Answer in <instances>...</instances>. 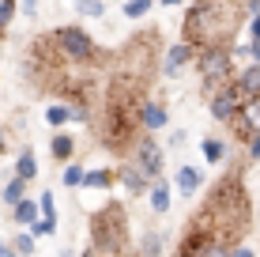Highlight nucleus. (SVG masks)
Here are the masks:
<instances>
[{"mask_svg": "<svg viewBox=\"0 0 260 257\" xmlns=\"http://www.w3.org/2000/svg\"><path fill=\"white\" fill-rule=\"evenodd\" d=\"M140 253L143 257H158V253H162V235L147 231V235H143V242H140Z\"/></svg>", "mask_w": 260, "mask_h": 257, "instance_id": "obj_24", "label": "nucleus"}, {"mask_svg": "<svg viewBox=\"0 0 260 257\" xmlns=\"http://www.w3.org/2000/svg\"><path fill=\"white\" fill-rule=\"evenodd\" d=\"M0 257H19V253L12 250V242H0Z\"/></svg>", "mask_w": 260, "mask_h": 257, "instance_id": "obj_35", "label": "nucleus"}, {"mask_svg": "<svg viewBox=\"0 0 260 257\" xmlns=\"http://www.w3.org/2000/svg\"><path fill=\"white\" fill-rule=\"evenodd\" d=\"M49 152H53V159H57V163H72V155H76V136L57 129V136L49 140Z\"/></svg>", "mask_w": 260, "mask_h": 257, "instance_id": "obj_14", "label": "nucleus"}, {"mask_svg": "<svg viewBox=\"0 0 260 257\" xmlns=\"http://www.w3.org/2000/svg\"><path fill=\"white\" fill-rule=\"evenodd\" d=\"M170 144H174V148H181V144H185V129H177L174 136H170Z\"/></svg>", "mask_w": 260, "mask_h": 257, "instance_id": "obj_33", "label": "nucleus"}, {"mask_svg": "<svg viewBox=\"0 0 260 257\" xmlns=\"http://www.w3.org/2000/svg\"><path fill=\"white\" fill-rule=\"evenodd\" d=\"M4 144H8V140H4V125H0V152H4Z\"/></svg>", "mask_w": 260, "mask_h": 257, "instance_id": "obj_37", "label": "nucleus"}, {"mask_svg": "<svg viewBox=\"0 0 260 257\" xmlns=\"http://www.w3.org/2000/svg\"><path fill=\"white\" fill-rule=\"evenodd\" d=\"M83 257H102V253H98V250H87V253H83Z\"/></svg>", "mask_w": 260, "mask_h": 257, "instance_id": "obj_38", "label": "nucleus"}, {"mask_svg": "<svg viewBox=\"0 0 260 257\" xmlns=\"http://www.w3.org/2000/svg\"><path fill=\"white\" fill-rule=\"evenodd\" d=\"M38 208H42V216H49V219H57V201H53V193H38Z\"/></svg>", "mask_w": 260, "mask_h": 257, "instance_id": "obj_28", "label": "nucleus"}, {"mask_svg": "<svg viewBox=\"0 0 260 257\" xmlns=\"http://www.w3.org/2000/svg\"><path fill=\"white\" fill-rule=\"evenodd\" d=\"M136 121L147 132H158V129H166V121H170V113H166V106L162 102H155V99H143L140 102V110H136Z\"/></svg>", "mask_w": 260, "mask_h": 257, "instance_id": "obj_8", "label": "nucleus"}, {"mask_svg": "<svg viewBox=\"0 0 260 257\" xmlns=\"http://www.w3.org/2000/svg\"><path fill=\"white\" fill-rule=\"evenodd\" d=\"M230 257H256V253L249 250V246H238V250H230Z\"/></svg>", "mask_w": 260, "mask_h": 257, "instance_id": "obj_32", "label": "nucleus"}, {"mask_svg": "<svg viewBox=\"0 0 260 257\" xmlns=\"http://www.w3.org/2000/svg\"><path fill=\"white\" fill-rule=\"evenodd\" d=\"M136 166L143 170V178L155 182L162 174V148L155 144V136H140L136 140Z\"/></svg>", "mask_w": 260, "mask_h": 257, "instance_id": "obj_6", "label": "nucleus"}, {"mask_svg": "<svg viewBox=\"0 0 260 257\" xmlns=\"http://www.w3.org/2000/svg\"><path fill=\"white\" fill-rule=\"evenodd\" d=\"M15 12H19V0H0V34H4L8 26H12Z\"/></svg>", "mask_w": 260, "mask_h": 257, "instance_id": "obj_25", "label": "nucleus"}, {"mask_svg": "<svg viewBox=\"0 0 260 257\" xmlns=\"http://www.w3.org/2000/svg\"><path fill=\"white\" fill-rule=\"evenodd\" d=\"M113 182H117V174L106 170V166H102V170H87L83 174V189H110Z\"/></svg>", "mask_w": 260, "mask_h": 257, "instance_id": "obj_18", "label": "nucleus"}, {"mask_svg": "<svg viewBox=\"0 0 260 257\" xmlns=\"http://www.w3.org/2000/svg\"><path fill=\"white\" fill-rule=\"evenodd\" d=\"M241 102H245V99L238 95L234 79H230V83H222L219 91H211V118H215V121H222V125H234Z\"/></svg>", "mask_w": 260, "mask_h": 257, "instance_id": "obj_5", "label": "nucleus"}, {"mask_svg": "<svg viewBox=\"0 0 260 257\" xmlns=\"http://www.w3.org/2000/svg\"><path fill=\"white\" fill-rule=\"evenodd\" d=\"M196 68H200L204 87L219 91L222 83L234 79V53H230V46H204L196 49Z\"/></svg>", "mask_w": 260, "mask_h": 257, "instance_id": "obj_3", "label": "nucleus"}, {"mask_svg": "<svg viewBox=\"0 0 260 257\" xmlns=\"http://www.w3.org/2000/svg\"><path fill=\"white\" fill-rule=\"evenodd\" d=\"M49 42L64 61H94L98 57L94 38L83 31V26H57V31L49 34Z\"/></svg>", "mask_w": 260, "mask_h": 257, "instance_id": "obj_4", "label": "nucleus"}, {"mask_svg": "<svg viewBox=\"0 0 260 257\" xmlns=\"http://www.w3.org/2000/svg\"><path fill=\"white\" fill-rule=\"evenodd\" d=\"M12 219H15V223H19V227H34V223H38V219H42L38 197H23L19 205L12 208Z\"/></svg>", "mask_w": 260, "mask_h": 257, "instance_id": "obj_12", "label": "nucleus"}, {"mask_svg": "<svg viewBox=\"0 0 260 257\" xmlns=\"http://www.w3.org/2000/svg\"><path fill=\"white\" fill-rule=\"evenodd\" d=\"M249 42H260V12L249 15Z\"/></svg>", "mask_w": 260, "mask_h": 257, "instance_id": "obj_29", "label": "nucleus"}, {"mask_svg": "<svg viewBox=\"0 0 260 257\" xmlns=\"http://www.w3.org/2000/svg\"><path fill=\"white\" fill-rule=\"evenodd\" d=\"M234 87H238V95L241 99H260V65H249V68H241V72L234 76Z\"/></svg>", "mask_w": 260, "mask_h": 257, "instance_id": "obj_10", "label": "nucleus"}, {"mask_svg": "<svg viewBox=\"0 0 260 257\" xmlns=\"http://www.w3.org/2000/svg\"><path fill=\"white\" fill-rule=\"evenodd\" d=\"M12 250L19 253V257H34L38 242H34V235H30V231H23V235H15V238H12Z\"/></svg>", "mask_w": 260, "mask_h": 257, "instance_id": "obj_23", "label": "nucleus"}, {"mask_svg": "<svg viewBox=\"0 0 260 257\" xmlns=\"http://www.w3.org/2000/svg\"><path fill=\"white\" fill-rule=\"evenodd\" d=\"M147 197H151V212H155V216H166L170 212V182L155 178L151 189H147Z\"/></svg>", "mask_w": 260, "mask_h": 257, "instance_id": "obj_15", "label": "nucleus"}, {"mask_svg": "<svg viewBox=\"0 0 260 257\" xmlns=\"http://www.w3.org/2000/svg\"><path fill=\"white\" fill-rule=\"evenodd\" d=\"M241 4H245V12H249V15H256V12H260V0H241Z\"/></svg>", "mask_w": 260, "mask_h": 257, "instance_id": "obj_34", "label": "nucleus"}, {"mask_svg": "<svg viewBox=\"0 0 260 257\" xmlns=\"http://www.w3.org/2000/svg\"><path fill=\"white\" fill-rule=\"evenodd\" d=\"M23 12H26V19H34L38 15V0H23Z\"/></svg>", "mask_w": 260, "mask_h": 257, "instance_id": "obj_31", "label": "nucleus"}, {"mask_svg": "<svg viewBox=\"0 0 260 257\" xmlns=\"http://www.w3.org/2000/svg\"><path fill=\"white\" fill-rule=\"evenodd\" d=\"M60 257H72V253H68V250H64V253H60Z\"/></svg>", "mask_w": 260, "mask_h": 257, "instance_id": "obj_39", "label": "nucleus"}, {"mask_svg": "<svg viewBox=\"0 0 260 257\" xmlns=\"http://www.w3.org/2000/svg\"><path fill=\"white\" fill-rule=\"evenodd\" d=\"M26 231H30L34 238H46V235H57V219H49V216H42L38 223L34 227H26Z\"/></svg>", "mask_w": 260, "mask_h": 257, "instance_id": "obj_26", "label": "nucleus"}, {"mask_svg": "<svg viewBox=\"0 0 260 257\" xmlns=\"http://www.w3.org/2000/svg\"><path fill=\"white\" fill-rule=\"evenodd\" d=\"M249 159H260V132L249 136Z\"/></svg>", "mask_w": 260, "mask_h": 257, "instance_id": "obj_30", "label": "nucleus"}, {"mask_svg": "<svg viewBox=\"0 0 260 257\" xmlns=\"http://www.w3.org/2000/svg\"><path fill=\"white\" fill-rule=\"evenodd\" d=\"M241 12L245 4L241 0H196L185 15V42L196 49L204 46H226V38L238 31Z\"/></svg>", "mask_w": 260, "mask_h": 257, "instance_id": "obj_1", "label": "nucleus"}, {"mask_svg": "<svg viewBox=\"0 0 260 257\" xmlns=\"http://www.w3.org/2000/svg\"><path fill=\"white\" fill-rule=\"evenodd\" d=\"M200 155L208 159V163H222V159H226V144H222L219 136H204L200 140Z\"/></svg>", "mask_w": 260, "mask_h": 257, "instance_id": "obj_19", "label": "nucleus"}, {"mask_svg": "<svg viewBox=\"0 0 260 257\" xmlns=\"http://www.w3.org/2000/svg\"><path fill=\"white\" fill-rule=\"evenodd\" d=\"M113 174H117V178H121V185H124V189H128V193H136V197H140V193H147V178H143V170H140L136 163L113 166Z\"/></svg>", "mask_w": 260, "mask_h": 257, "instance_id": "obj_11", "label": "nucleus"}, {"mask_svg": "<svg viewBox=\"0 0 260 257\" xmlns=\"http://www.w3.org/2000/svg\"><path fill=\"white\" fill-rule=\"evenodd\" d=\"M234 129L241 132V140H249V136H256V132H260V99L241 102V110L234 118Z\"/></svg>", "mask_w": 260, "mask_h": 257, "instance_id": "obj_9", "label": "nucleus"}, {"mask_svg": "<svg viewBox=\"0 0 260 257\" xmlns=\"http://www.w3.org/2000/svg\"><path fill=\"white\" fill-rule=\"evenodd\" d=\"M200 185H204V174L196 170V166H189V163L177 166V193H181V197H192Z\"/></svg>", "mask_w": 260, "mask_h": 257, "instance_id": "obj_13", "label": "nucleus"}, {"mask_svg": "<svg viewBox=\"0 0 260 257\" xmlns=\"http://www.w3.org/2000/svg\"><path fill=\"white\" fill-rule=\"evenodd\" d=\"M46 121L53 129H64L68 121H76V110H72L68 102H53V106H46Z\"/></svg>", "mask_w": 260, "mask_h": 257, "instance_id": "obj_17", "label": "nucleus"}, {"mask_svg": "<svg viewBox=\"0 0 260 257\" xmlns=\"http://www.w3.org/2000/svg\"><path fill=\"white\" fill-rule=\"evenodd\" d=\"M83 166H76V163H64V185H72V189H76V185H83Z\"/></svg>", "mask_w": 260, "mask_h": 257, "instance_id": "obj_27", "label": "nucleus"}, {"mask_svg": "<svg viewBox=\"0 0 260 257\" xmlns=\"http://www.w3.org/2000/svg\"><path fill=\"white\" fill-rule=\"evenodd\" d=\"M189 61H196V46H189V42H174V46L166 49V61H162V76L166 79H174L177 72H181L185 65H189Z\"/></svg>", "mask_w": 260, "mask_h": 257, "instance_id": "obj_7", "label": "nucleus"}, {"mask_svg": "<svg viewBox=\"0 0 260 257\" xmlns=\"http://www.w3.org/2000/svg\"><path fill=\"white\" fill-rule=\"evenodd\" d=\"M155 4L158 0H128V4H124V19H143V15H151Z\"/></svg>", "mask_w": 260, "mask_h": 257, "instance_id": "obj_21", "label": "nucleus"}, {"mask_svg": "<svg viewBox=\"0 0 260 257\" xmlns=\"http://www.w3.org/2000/svg\"><path fill=\"white\" fill-rule=\"evenodd\" d=\"M76 12L87 19H102L106 15V0H76Z\"/></svg>", "mask_w": 260, "mask_h": 257, "instance_id": "obj_22", "label": "nucleus"}, {"mask_svg": "<svg viewBox=\"0 0 260 257\" xmlns=\"http://www.w3.org/2000/svg\"><path fill=\"white\" fill-rule=\"evenodd\" d=\"M15 178H23V182H34V178H38V159H34L30 148H23L19 159H15Z\"/></svg>", "mask_w": 260, "mask_h": 257, "instance_id": "obj_16", "label": "nucleus"}, {"mask_svg": "<svg viewBox=\"0 0 260 257\" xmlns=\"http://www.w3.org/2000/svg\"><path fill=\"white\" fill-rule=\"evenodd\" d=\"M162 8H177V4H185V0H158Z\"/></svg>", "mask_w": 260, "mask_h": 257, "instance_id": "obj_36", "label": "nucleus"}, {"mask_svg": "<svg viewBox=\"0 0 260 257\" xmlns=\"http://www.w3.org/2000/svg\"><path fill=\"white\" fill-rule=\"evenodd\" d=\"M91 250L102 257H121L124 253V212L117 205H110L106 212H98L91 219Z\"/></svg>", "mask_w": 260, "mask_h": 257, "instance_id": "obj_2", "label": "nucleus"}, {"mask_svg": "<svg viewBox=\"0 0 260 257\" xmlns=\"http://www.w3.org/2000/svg\"><path fill=\"white\" fill-rule=\"evenodd\" d=\"M23 197H26V182H23V178H12V182L4 185V193H0V201H4L8 208H15Z\"/></svg>", "mask_w": 260, "mask_h": 257, "instance_id": "obj_20", "label": "nucleus"}]
</instances>
